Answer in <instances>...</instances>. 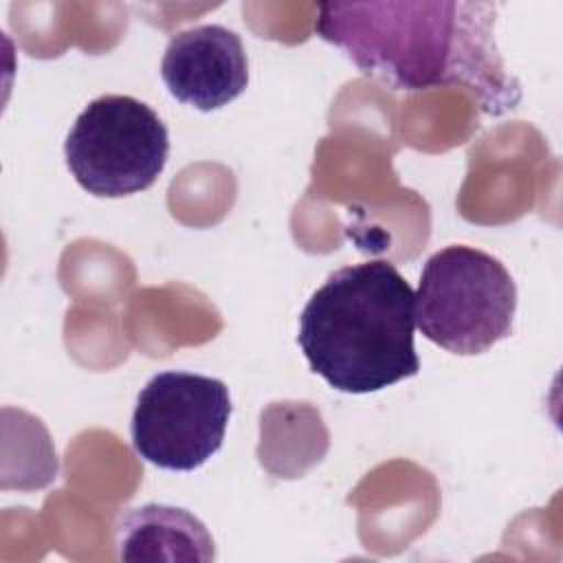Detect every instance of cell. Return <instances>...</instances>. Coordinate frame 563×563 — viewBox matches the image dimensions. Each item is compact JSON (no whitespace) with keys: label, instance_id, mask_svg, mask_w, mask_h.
<instances>
[{"label":"cell","instance_id":"5b68a950","mask_svg":"<svg viewBox=\"0 0 563 563\" xmlns=\"http://www.w3.org/2000/svg\"><path fill=\"white\" fill-rule=\"evenodd\" d=\"M231 418L229 387L211 376L161 372L147 380L132 413V446L167 471H194L220 451Z\"/></svg>","mask_w":563,"mask_h":563},{"label":"cell","instance_id":"6da1fadb","mask_svg":"<svg viewBox=\"0 0 563 563\" xmlns=\"http://www.w3.org/2000/svg\"><path fill=\"white\" fill-rule=\"evenodd\" d=\"M493 26L495 4L455 0L323 2L314 22L325 42L391 90L460 84L477 95L482 110L501 114L521 90L504 68Z\"/></svg>","mask_w":563,"mask_h":563},{"label":"cell","instance_id":"277c9868","mask_svg":"<svg viewBox=\"0 0 563 563\" xmlns=\"http://www.w3.org/2000/svg\"><path fill=\"white\" fill-rule=\"evenodd\" d=\"M64 154L81 189L121 198L156 183L167 163L169 134L147 103L128 95H103L75 119Z\"/></svg>","mask_w":563,"mask_h":563},{"label":"cell","instance_id":"52a82bcc","mask_svg":"<svg viewBox=\"0 0 563 563\" xmlns=\"http://www.w3.org/2000/svg\"><path fill=\"white\" fill-rule=\"evenodd\" d=\"M119 559L123 561H200L216 559L205 523L165 504H145L128 510L117 526Z\"/></svg>","mask_w":563,"mask_h":563},{"label":"cell","instance_id":"3957f363","mask_svg":"<svg viewBox=\"0 0 563 563\" xmlns=\"http://www.w3.org/2000/svg\"><path fill=\"white\" fill-rule=\"evenodd\" d=\"M413 297L422 336L460 356L482 354L506 339L517 308V288L506 266L464 244L427 260Z\"/></svg>","mask_w":563,"mask_h":563},{"label":"cell","instance_id":"8992f818","mask_svg":"<svg viewBox=\"0 0 563 563\" xmlns=\"http://www.w3.org/2000/svg\"><path fill=\"white\" fill-rule=\"evenodd\" d=\"M161 77L174 99L211 112L244 92L249 59L235 31L222 24H200L169 37Z\"/></svg>","mask_w":563,"mask_h":563},{"label":"cell","instance_id":"7a4b0ae2","mask_svg":"<svg viewBox=\"0 0 563 563\" xmlns=\"http://www.w3.org/2000/svg\"><path fill=\"white\" fill-rule=\"evenodd\" d=\"M416 297L391 262L334 271L299 317L297 343L314 374L345 394L380 391L416 376Z\"/></svg>","mask_w":563,"mask_h":563}]
</instances>
